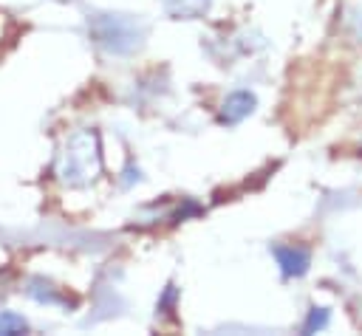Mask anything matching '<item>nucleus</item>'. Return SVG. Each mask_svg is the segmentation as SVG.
Masks as SVG:
<instances>
[{"instance_id": "nucleus-4", "label": "nucleus", "mask_w": 362, "mask_h": 336, "mask_svg": "<svg viewBox=\"0 0 362 336\" xmlns=\"http://www.w3.org/2000/svg\"><path fill=\"white\" fill-rule=\"evenodd\" d=\"M252 110H255V96L246 93V90H238V93H229V96L223 99L221 119H223L226 124H238V121L246 119Z\"/></svg>"}, {"instance_id": "nucleus-5", "label": "nucleus", "mask_w": 362, "mask_h": 336, "mask_svg": "<svg viewBox=\"0 0 362 336\" xmlns=\"http://www.w3.org/2000/svg\"><path fill=\"white\" fill-rule=\"evenodd\" d=\"M164 8L175 17H184V20H192V17H201L209 6V0H161Z\"/></svg>"}, {"instance_id": "nucleus-2", "label": "nucleus", "mask_w": 362, "mask_h": 336, "mask_svg": "<svg viewBox=\"0 0 362 336\" xmlns=\"http://www.w3.org/2000/svg\"><path fill=\"white\" fill-rule=\"evenodd\" d=\"M99 40H102V42H105L110 51H127V45H124L122 40H127L130 45H136L139 34L133 31V25H130L127 20L113 17V20H105V28L99 31Z\"/></svg>"}, {"instance_id": "nucleus-1", "label": "nucleus", "mask_w": 362, "mask_h": 336, "mask_svg": "<svg viewBox=\"0 0 362 336\" xmlns=\"http://www.w3.org/2000/svg\"><path fill=\"white\" fill-rule=\"evenodd\" d=\"M102 169V152H99V138L90 130H79L74 133L57 161V172L59 181L68 186H88L90 181H96Z\"/></svg>"}, {"instance_id": "nucleus-7", "label": "nucleus", "mask_w": 362, "mask_h": 336, "mask_svg": "<svg viewBox=\"0 0 362 336\" xmlns=\"http://www.w3.org/2000/svg\"><path fill=\"white\" fill-rule=\"evenodd\" d=\"M17 330H25L23 316H14L11 311H6V313L0 316V333H17Z\"/></svg>"}, {"instance_id": "nucleus-6", "label": "nucleus", "mask_w": 362, "mask_h": 336, "mask_svg": "<svg viewBox=\"0 0 362 336\" xmlns=\"http://www.w3.org/2000/svg\"><path fill=\"white\" fill-rule=\"evenodd\" d=\"M325 325H328V311H325V308H314V311L308 313V322L303 325V330L311 333V330H322Z\"/></svg>"}, {"instance_id": "nucleus-3", "label": "nucleus", "mask_w": 362, "mask_h": 336, "mask_svg": "<svg viewBox=\"0 0 362 336\" xmlns=\"http://www.w3.org/2000/svg\"><path fill=\"white\" fill-rule=\"evenodd\" d=\"M274 257H277L283 274H288V277H303L311 263V254L305 246H277Z\"/></svg>"}]
</instances>
